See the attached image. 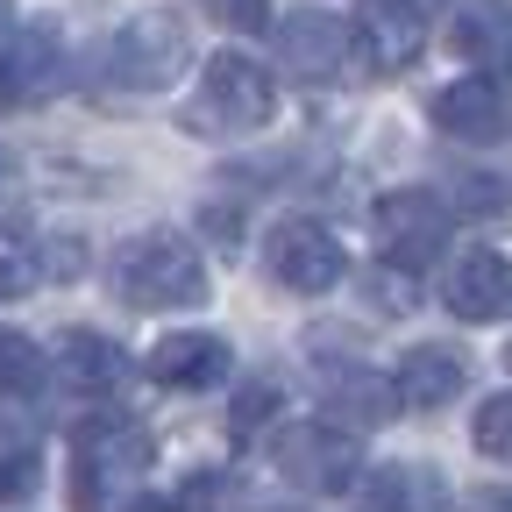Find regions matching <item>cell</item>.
Masks as SVG:
<instances>
[{
  "label": "cell",
  "mask_w": 512,
  "mask_h": 512,
  "mask_svg": "<svg viewBox=\"0 0 512 512\" xmlns=\"http://www.w3.org/2000/svg\"><path fill=\"white\" fill-rule=\"evenodd\" d=\"M349 50H356V43L335 29V15H285V22H278V72L299 79V86L342 79Z\"/></svg>",
  "instance_id": "9c48e42d"
},
{
  "label": "cell",
  "mask_w": 512,
  "mask_h": 512,
  "mask_svg": "<svg viewBox=\"0 0 512 512\" xmlns=\"http://www.w3.org/2000/svg\"><path fill=\"white\" fill-rule=\"evenodd\" d=\"M50 377L64 384L72 399H107V392H121V377H128V356L107 342V335H93V328H72L57 349H50Z\"/></svg>",
  "instance_id": "7c38bea8"
},
{
  "label": "cell",
  "mask_w": 512,
  "mask_h": 512,
  "mask_svg": "<svg viewBox=\"0 0 512 512\" xmlns=\"http://www.w3.org/2000/svg\"><path fill=\"white\" fill-rule=\"evenodd\" d=\"M370 228H377L384 264H399V271H420V264H434V256L448 249V207L434 200V192H420V185L384 192V200L370 207Z\"/></svg>",
  "instance_id": "8992f818"
},
{
  "label": "cell",
  "mask_w": 512,
  "mask_h": 512,
  "mask_svg": "<svg viewBox=\"0 0 512 512\" xmlns=\"http://www.w3.org/2000/svg\"><path fill=\"white\" fill-rule=\"evenodd\" d=\"M271 470L285 484L313 491V498H335V491H349L363 477V448L335 420H292V427L271 434Z\"/></svg>",
  "instance_id": "277c9868"
},
{
  "label": "cell",
  "mask_w": 512,
  "mask_h": 512,
  "mask_svg": "<svg viewBox=\"0 0 512 512\" xmlns=\"http://www.w3.org/2000/svg\"><path fill=\"white\" fill-rule=\"evenodd\" d=\"M477 448L491 463H512V392H498V399H484V413H477Z\"/></svg>",
  "instance_id": "7402d4cb"
},
{
  "label": "cell",
  "mask_w": 512,
  "mask_h": 512,
  "mask_svg": "<svg viewBox=\"0 0 512 512\" xmlns=\"http://www.w3.org/2000/svg\"><path fill=\"white\" fill-rule=\"evenodd\" d=\"M43 377H50V356L22 328H0V399H36Z\"/></svg>",
  "instance_id": "ac0fdd59"
},
{
  "label": "cell",
  "mask_w": 512,
  "mask_h": 512,
  "mask_svg": "<svg viewBox=\"0 0 512 512\" xmlns=\"http://www.w3.org/2000/svg\"><path fill=\"white\" fill-rule=\"evenodd\" d=\"M207 15L242 29V36H256V29H271V0H207Z\"/></svg>",
  "instance_id": "603a6c76"
},
{
  "label": "cell",
  "mask_w": 512,
  "mask_h": 512,
  "mask_svg": "<svg viewBox=\"0 0 512 512\" xmlns=\"http://www.w3.org/2000/svg\"><path fill=\"white\" fill-rule=\"evenodd\" d=\"M434 121H441V136H456V143H498L505 136V93L498 79H456L448 93H434Z\"/></svg>",
  "instance_id": "4fadbf2b"
},
{
  "label": "cell",
  "mask_w": 512,
  "mask_h": 512,
  "mask_svg": "<svg viewBox=\"0 0 512 512\" xmlns=\"http://www.w3.org/2000/svg\"><path fill=\"white\" fill-rule=\"evenodd\" d=\"M448 36H456V50L477 64V72H505L512 64V15L498 8V0H470Z\"/></svg>",
  "instance_id": "2e32d148"
},
{
  "label": "cell",
  "mask_w": 512,
  "mask_h": 512,
  "mask_svg": "<svg viewBox=\"0 0 512 512\" xmlns=\"http://www.w3.org/2000/svg\"><path fill=\"white\" fill-rule=\"evenodd\" d=\"M363 512H441V484H434V470H420V463L377 470V498H370Z\"/></svg>",
  "instance_id": "e0dca14e"
},
{
  "label": "cell",
  "mask_w": 512,
  "mask_h": 512,
  "mask_svg": "<svg viewBox=\"0 0 512 512\" xmlns=\"http://www.w3.org/2000/svg\"><path fill=\"white\" fill-rule=\"evenodd\" d=\"M150 377L164 384V392H207V384L228 377V342L221 335H164L150 349Z\"/></svg>",
  "instance_id": "5bb4252c"
},
{
  "label": "cell",
  "mask_w": 512,
  "mask_h": 512,
  "mask_svg": "<svg viewBox=\"0 0 512 512\" xmlns=\"http://www.w3.org/2000/svg\"><path fill=\"white\" fill-rule=\"evenodd\" d=\"M150 427H136L128 413H100L79 427L72 470H79V512H121V491L150 470Z\"/></svg>",
  "instance_id": "7a4b0ae2"
},
{
  "label": "cell",
  "mask_w": 512,
  "mask_h": 512,
  "mask_svg": "<svg viewBox=\"0 0 512 512\" xmlns=\"http://www.w3.org/2000/svg\"><path fill=\"white\" fill-rule=\"evenodd\" d=\"M36 477H43L36 434H29V427H15V420H0V505L29 498V491H36Z\"/></svg>",
  "instance_id": "d6986e66"
},
{
  "label": "cell",
  "mask_w": 512,
  "mask_h": 512,
  "mask_svg": "<svg viewBox=\"0 0 512 512\" xmlns=\"http://www.w3.org/2000/svg\"><path fill=\"white\" fill-rule=\"evenodd\" d=\"M441 299H448V313L456 320H505L512 313V256H498V249H470V256H456L448 264V285H441Z\"/></svg>",
  "instance_id": "8fae6325"
},
{
  "label": "cell",
  "mask_w": 512,
  "mask_h": 512,
  "mask_svg": "<svg viewBox=\"0 0 512 512\" xmlns=\"http://www.w3.org/2000/svg\"><path fill=\"white\" fill-rule=\"evenodd\" d=\"M278 406H285V392H278L271 377H264V384H242V392H235V413H228V434H235V441H249V434L264 427Z\"/></svg>",
  "instance_id": "44dd1931"
},
{
  "label": "cell",
  "mask_w": 512,
  "mask_h": 512,
  "mask_svg": "<svg viewBox=\"0 0 512 512\" xmlns=\"http://www.w3.org/2000/svg\"><path fill=\"white\" fill-rule=\"evenodd\" d=\"M278 107V86L256 57H214L200 72V93L185 100V128L192 136H249V128H264Z\"/></svg>",
  "instance_id": "3957f363"
},
{
  "label": "cell",
  "mask_w": 512,
  "mask_h": 512,
  "mask_svg": "<svg viewBox=\"0 0 512 512\" xmlns=\"http://www.w3.org/2000/svg\"><path fill=\"white\" fill-rule=\"evenodd\" d=\"M185 64H192V36H185L178 15H136V22H121L114 43L100 50V72L121 93H164Z\"/></svg>",
  "instance_id": "5b68a950"
},
{
  "label": "cell",
  "mask_w": 512,
  "mask_h": 512,
  "mask_svg": "<svg viewBox=\"0 0 512 512\" xmlns=\"http://www.w3.org/2000/svg\"><path fill=\"white\" fill-rule=\"evenodd\" d=\"M0 178H8V150H0Z\"/></svg>",
  "instance_id": "484cf974"
},
{
  "label": "cell",
  "mask_w": 512,
  "mask_h": 512,
  "mask_svg": "<svg viewBox=\"0 0 512 512\" xmlns=\"http://www.w3.org/2000/svg\"><path fill=\"white\" fill-rule=\"evenodd\" d=\"M264 242H271V249H264V256H271V278L292 285V292H335V278L349 271L335 228H320V221H306V214L278 221Z\"/></svg>",
  "instance_id": "ba28073f"
},
{
  "label": "cell",
  "mask_w": 512,
  "mask_h": 512,
  "mask_svg": "<svg viewBox=\"0 0 512 512\" xmlns=\"http://www.w3.org/2000/svg\"><path fill=\"white\" fill-rule=\"evenodd\" d=\"M114 292L136 313H171V306H207V264L200 249L171 228L128 235L114 249Z\"/></svg>",
  "instance_id": "6da1fadb"
},
{
  "label": "cell",
  "mask_w": 512,
  "mask_h": 512,
  "mask_svg": "<svg viewBox=\"0 0 512 512\" xmlns=\"http://www.w3.org/2000/svg\"><path fill=\"white\" fill-rule=\"evenodd\" d=\"M456 207H470V214H498V207H505V192H498L491 178L470 171V178H456Z\"/></svg>",
  "instance_id": "cb8c5ba5"
},
{
  "label": "cell",
  "mask_w": 512,
  "mask_h": 512,
  "mask_svg": "<svg viewBox=\"0 0 512 512\" xmlns=\"http://www.w3.org/2000/svg\"><path fill=\"white\" fill-rule=\"evenodd\" d=\"M313 392L328 399V413L356 420V427H384V420H399V377H377L363 363H313Z\"/></svg>",
  "instance_id": "30bf717a"
},
{
  "label": "cell",
  "mask_w": 512,
  "mask_h": 512,
  "mask_svg": "<svg viewBox=\"0 0 512 512\" xmlns=\"http://www.w3.org/2000/svg\"><path fill=\"white\" fill-rule=\"evenodd\" d=\"M121 512H185V505H171V498H136V505H121Z\"/></svg>",
  "instance_id": "d4e9b609"
},
{
  "label": "cell",
  "mask_w": 512,
  "mask_h": 512,
  "mask_svg": "<svg viewBox=\"0 0 512 512\" xmlns=\"http://www.w3.org/2000/svg\"><path fill=\"white\" fill-rule=\"evenodd\" d=\"M43 278V249L29 242L22 214H0V299H15Z\"/></svg>",
  "instance_id": "ffe728a7"
},
{
  "label": "cell",
  "mask_w": 512,
  "mask_h": 512,
  "mask_svg": "<svg viewBox=\"0 0 512 512\" xmlns=\"http://www.w3.org/2000/svg\"><path fill=\"white\" fill-rule=\"evenodd\" d=\"M463 349H441V342H420V349H406L399 356V399L413 406V413H434V406H448L463 392Z\"/></svg>",
  "instance_id": "9a60e30c"
},
{
  "label": "cell",
  "mask_w": 512,
  "mask_h": 512,
  "mask_svg": "<svg viewBox=\"0 0 512 512\" xmlns=\"http://www.w3.org/2000/svg\"><path fill=\"white\" fill-rule=\"evenodd\" d=\"M349 43L370 72H406V64L427 50V15L420 0H356L349 15Z\"/></svg>",
  "instance_id": "52a82bcc"
}]
</instances>
